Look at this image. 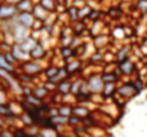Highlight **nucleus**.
<instances>
[{
    "label": "nucleus",
    "mask_w": 147,
    "mask_h": 137,
    "mask_svg": "<svg viewBox=\"0 0 147 137\" xmlns=\"http://www.w3.org/2000/svg\"><path fill=\"white\" fill-rule=\"evenodd\" d=\"M56 92L60 96H66V95H71V80H63L56 85Z\"/></svg>",
    "instance_id": "13"
},
{
    "label": "nucleus",
    "mask_w": 147,
    "mask_h": 137,
    "mask_svg": "<svg viewBox=\"0 0 147 137\" xmlns=\"http://www.w3.org/2000/svg\"><path fill=\"white\" fill-rule=\"evenodd\" d=\"M78 11H79V8L76 7V5H74V4H71V5H68L66 9V16L68 17V20H70L71 23H76L78 20H79V16H78Z\"/></svg>",
    "instance_id": "19"
},
{
    "label": "nucleus",
    "mask_w": 147,
    "mask_h": 137,
    "mask_svg": "<svg viewBox=\"0 0 147 137\" xmlns=\"http://www.w3.org/2000/svg\"><path fill=\"white\" fill-rule=\"evenodd\" d=\"M74 137H78V136H74Z\"/></svg>",
    "instance_id": "44"
},
{
    "label": "nucleus",
    "mask_w": 147,
    "mask_h": 137,
    "mask_svg": "<svg viewBox=\"0 0 147 137\" xmlns=\"http://www.w3.org/2000/svg\"><path fill=\"white\" fill-rule=\"evenodd\" d=\"M72 114L83 120V118L88 117L90 114H91V112H90V109L87 107H84V105H80V104H79V105H72Z\"/></svg>",
    "instance_id": "12"
},
{
    "label": "nucleus",
    "mask_w": 147,
    "mask_h": 137,
    "mask_svg": "<svg viewBox=\"0 0 147 137\" xmlns=\"http://www.w3.org/2000/svg\"><path fill=\"white\" fill-rule=\"evenodd\" d=\"M43 85H44V87L47 88V91L50 92H56V85H58V84H55V83H52V81H48V80H46L44 81V84H43Z\"/></svg>",
    "instance_id": "31"
},
{
    "label": "nucleus",
    "mask_w": 147,
    "mask_h": 137,
    "mask_svg": "<svg viewBox=\"0 0 147 137\" xmlns=\"http://www.w3.org/2000/svg\"><path fill=\"white\" fill-rule=\"evenodd\" d=\"M55 1H56V4H66V0H55Z\"/></svg>",
    "instance_id": "38"
},
{
    "label": "nucleus",
    "mask_w": 147,
    "mask_h": 137,
    "mask_svg": "<svg viewBox=\"0 0 147 137\" xmlns=\"http://www.w3.org/2000/svg\"><path fill=\"white\" fill-rule=\"evenodd\" d=\"M38 44H39L38 40H36V39H34L32 36H30V37L26 39V40H24V41L20 44V47H22V48H23L26 52H28V53H30V52H31V51L34 49L36 45H38Z\"/></svg>",
    "instance_id": "20"
},
{
    "label": "nucleus",
    "mask_w": 147,
    "mask_h": 137,
    "mask_svg": "<svg viewBox=\"0 0 147 137\" xmlns=\"http://www.w3.org/2000/svg\"><path fill=\"white\" fill-rule=\"evenodd\" d=\"M132 85H134V88H135V92H136V95H139L140 92L144 89V81L142 80V77H136L135 80L132 81Z\"/></svg>",
    "instance_id": "27"
},
{
    "label": "nucleus",
    "mask_w": 147,
    "mask_h": 137,
    "mask_svg": "<svg viewBox=\"0 0 147 137\" xmlns=\"http://www.w3.org/2000/svg\"><path fill=\"white\" fill-rule=\"evenodd\" d=\"M36 137H43V136H42V134H40V133H39V134H38V136H36Z\"/></svg>",
    "instance_id": "43"
},
{
    "label": "nucleus",
    "mask_w": 147,
    "mask_h": 137,
    "mask_svg": "<svg viewBox=\"0 0 147 137\" xmlns=\"http://www.w3.org/2000/svg\"><path fill=\"white\" fill-rule=\"evenodd\" d=\"M47 57V51H46V47L39 43L38 45L34 48V49L30 52V59L31 60H35V61H42L44 60Z\"/></svg>",
    "instance_id": "8"
},
{
    "label": "nucleus",
    "mask_w": 147,
    "mask_h": 137,
    "mask_svg": "<svg viewBox=\"0 0 147 137\" xmlns=\"http://www.w3.org/2000/svg\"><path fill=\"white\" fill-rule=\"evenodd\" d=\"M76 1H80V0H72V3H76Z\"/></svg>",
    "instance_id": "42"
},
{
    "label": "nucleus",
    "mask_w": 147,
    "mask_h": 137,
    "mask_svg": "<svg viewBox=\"0 0 147 137\" xmlns=\"http://www.w3.org/2000/svg\"><path fill=\"white\" fill-rule=\"evenodd\" d=\"M82 124V118L76 117V116H70L68 117V125L70 126H74V128H76V126H79Z\"/></svg>",
    "instance_id": "30"
},
{
    "label": "nucleus",
    "mask_w": 147,
    "mask_h": 137,
    "mask_svg": "<svg viewBox=\"0 0 147 137\" xmlns=\"http://www.w3.org/2000/svg\"><path fill=\"white\" fill-rule=\"evenodd\" d=\"M0 69L7 71V72L12 73V75H15V72H16V68L12 64H9V63H8L7 59L4 57L3 53H0Z\"/></svg>",
    "instance_id": "21"
},
{
    "label": "nucleus",
    "mask_w": 147,
    "mask_h": 137,
    "mask_svg": "<svg viewBox=\"0 0 147 137\" xmlns=\"http://www.w3.org/2000/svg\"><path fill=\"white\" fill-rule=\"evenodd\" d=\"M64 67H66L67 71H68L70 75L72 76V75H75V73H78V72H80L82 71V61L79 60V59H74L72 61L67 63Z\"/></svg>",
    "instance_id": "15"
},
{
    "label": "nucleus",
    "mask_w": 147,
    "mask_h": 137,
    "mask_svg": "<svg viewBox=\"0 0 147 137\" xmlns=\"http://www.w3.org/2000/svg\"><path fill=\"white\" fill-rule=\"evenodd\" d=\"M35 3L32 0H22L19 3L16 4V9L18 12H32V8H34Z\"/></svg>",
    "instance_id": "18"
},
{
    "label": "nucleus",
    "mask_w": 147,
    "mask_h": 137,
    "mask_svg": "<svg viewBox=\"0 0 147 137\" xmlns=\"http://www.w3.org/2000/svg\"><path fill=\"white\" fill-rule=\"evenodd\" d=\"M11 52L13 53V56L16 57V60L19 61V63H24V61L27 60H31L30 59V53L26 52V51L20 47V44H13L11 47Z\"/></svg>",
    "instance_id": "9"
},
{
    "label": "nucleus",
    "mask_w": 147,
    "mask_h": 137,
    "mask_svg": "<svg viewBox=\"0 0 147 137\" xmlns=\"http://www.w3.org/2000/svg\"><path fill=\"white\" fill-rule=\"evenodd\" d=\"M116 89H118V85L116 84H105V88H103V92H102V99H110V97H114L116 95Z\"/></svg>",
    "instance_id": "14"
},
{
    "label": "nucleus",
    "mask_w": 147,
    "mask_h": 137,
    "mask_svg": "<svg viewBox=\"0 0 147 137\" xmlns=\"http://www.w3.org/2000/svg\"><path fill=\"white\" fill-rule=\"evenodd\" d=\"M20 68H22L23 73H26V75L31 77H35L36 75H39V73H42L44 71L43 65L40 64V61H35V60L24 61V63L20 64Z\"/></svg>",
    "instance_id": "2"
},
{
    "label": "nucleus",
    "mask_w": 147,
    "mask_h": 137,
    "mask_svg": "<svg viewBox=\"0 0 147 137\" xmlns=\"http://www.w3.org/2000/svg\"><path fill=\"white\" fill-rule=\"evenodd\" d=\"M105 60V55H102L100 52H96V53H94L92 56H91V59H90V61L91 63H99V61Z\"/></svg>",
    "instance_id": "32"
},
{
    "label": "nucleus",
    "mask_w": 147,
    "mask_h": 137,
    "mask_svg": "<svg viewBox=\"0 0 147 137\" xmlns=\"http://www.w3.org/2000/svg\"><path fill=\"white\" fill-rule=\"evenodd\" d=\"M1 48H3V43L0 41V53H1V52H3V51H1Z\"/></svg>",
    "instance_id": "40"
},
{
    "label": "nucleus",
    "mask_w": 147,
    "mask_h": 137,
    "mask_svg": "<svg viewBox=\"0 0 147 137\" xmlns=\"http://www.w3.org/2000/svg\"><path fill=\"white\" fill-rule=\"evenodd\" d=\"M11 33H12V37H13L15 44H22L26 39L30 37V35H31V29H28V28L20 25V24L16 21L15 25H13V28H12Z\"/></svg>",
    "instance_id": "3"
},
{
    "label": "nucleus",
    "mask_w": 147,
    "mask_h": 137,
    "mask_svg": "<svg viewBox=\"0 0 147 137\" xmlns=\"http://www.w3.org/2000/svg\"><path fill=\"white\" fill-rule=\"evenodd\" d=\"M118 68H119L122 76H131V75H134V72L136 71L135 64H134L130 59H126V60L118 63Z\"/></svg>",
    "instance_id": "6"
},
{
    "label": "nucleus",
    "mask_w": 147,
    "mask_h": 137,
    "mask_svg": "<svg viewBox=\"0 0 147 137\" xmlns=\"http://www.w3.org/2000/svg\"><path fill=\"white\" fill-rule=\"evenodd\" d=\"M84 87H86L84 79L83 77H75L74 80H71V95L76 96Z\"/></svg>",
    "instance_id": "10"
},
{
    "label": "nucleus",
    "mask_w": 147,
    "mask_h": 137,
    "mask_svg": "<svg viewBox=\"0 0 147 137\" xmlns=\"http://www.w3.org/2000/svg\"><path fill=\"white\" fill-rule=\"evenodd\" d=\"M39 4L50 13L56 11V1L55 0H39Z\"/></svg>",
    "instance_id": "26"
},
{
    "label": "nucleus",
    "mask_w": 147,
    "mask_h": 137,
    "mask_svg": "<svg viewBox=\"0 0 147 137\" xmlns=\"http://www.w3.org/2000/svg\"><path fill=\"white\" fill-rule=\"evenodd\" d=\"M128 56H130V47H128V45H123L115 53V59L118 60V63H120V61H123V60H126V59H128Z\"/></svg>",
    "instance_id": "24"
},
{
    "label": "nucleus",
    "mask_w": 147,
    "mask_h": 137,
    "mask_svg": "<svg viewBox=\"0 0 147 137\" xmlns=\"http://www.w3.org/2000/svg\"><path fill=\"white\" fill-rule=\"evenodd\" d=\"M59 68L60 67H56V65H48L44 68L43 73H44V76H46V80H52L59 72Z\"/></svg>",
    "instance_id": "22"
},
{
    "label": "nucleus",
    "mask_w": 147,
    "mask_h": 137,
    "mask_svg": "<svg viewBox=\"0 0 147 137\" xmlns=\"http://www.w3.org/2000/svg\"><path fill=\"white\" fill-rule=\"evenodd\" d=\"M19 1H22V0H4V3H7V4H13V5H16V4L19 3Z\"/></svg>",
    "instance_id": "37"
},
{
    "label": "nucleus",
    "mask_w": 147,
    "mask_h": 137,
    "mask_svg": "<svg viewBox=\"0 0 147 137\" xmlns=\"http://www.w3.org/2000/svg\"><path fill=\"white\" fill-rule=\"evenodd\" d=\"M16 19H18V23L20 25H23V27L28 28V29H32V25H34L36 20L34 17V15H32V12H20V13H18Z\"/></svg>",
    "instance_id": "5"
},
{
    "label": "nucleus",
    "mask_w": 147,
    "mask_h": 137,
    "mask_svg": "<svg viewBox=\"0 0 147 137\" xmlns=\"http://www.w3.org/2000/svg\"><path fill=\"white\" fill-rule=\"evenodd\" d=\"M58 110H59V114H60V116H64V117L72 116V105H70V104H64V103L59 104Z\"/></svg>",
    "instance_id": "25"
},
{
    "label": "nucleus",
    "mask_w": 147,
    "mask_h": 137,
    "mask_svg": "<svg viewBox=\"0 0 147 137\" xmlns=\"http://www.w3.org/2000/svg\"><path fill=\"white\" fill-rule=\"evenodd\" d=\"M116 95L122 96V97H126V99H131L136 95L135 88L132 85V83H123L120 87H118L116 89Z\"/></svg>",
    "instance_id": "7"
},
{
    "label": "nucleus",
    "mask_w": 147,
    "mask_h": 137,
    "mask_svg": "<svg viewBox=\"0 0 147 137\" xmlns=\"http://www.w3.org/2000/svg\"><path fill=\"white\" fill-rule=\"evenodd\" d=\"M136 8L143 12H147V0H138L136 1Z\"/></svg>",
    "instance_id": "33"
},
{
    "label": "nucleus",
    "mask_w": 147,
    "mask_h": 137,
    "mask_svg": "<svg viewBox=\"0 0 147 137\" xmlns=\"http://www.w3.org/2000/svg\"><path fill=\"white\" fill-rule=\"evenodd\" d=\"M32 15H34V17H35L36 20H42V21H44V20L48 17L50 12H47L46 9L38 3V4L34 5V8H32Z\"/></svg>",
    "instance_id": "11"
},
{
    "label": "nucleus",
    "mask_w": 147,
    "mask_h": 137,
    "mask_svg": "<svg viewBox=\"0 0 147 137\" xmlns=\"http://www.w3.org/2000/svg\"><path fill=\"white\" fill-rule=\"evenodd\" d=\"M0 104H7V93L3 89H0Z\"/></svg>",
    "instance_id": "35"
},
{
    "label": "nucleus",
    "mask_w": 147,
    "mask_h": 137,
    "mask_svg": "<svg viewBox=\"0 0 147 137\" xmlns=\"http://www.w3.org/2000/svg\"><path fill=\"white\" fill-rule=\"evenodd\" d=\"M3 125H4V120H3V117H1V116H0V126H1V128H3Z\"/></svg>",
    "instance_id": "39"
},
{
    "label": "nucleus",
    "mask_w": 147,
    "mask_h": 137,
    "mask_svg": "<svg viewBox=\"0 0 147 137\" xmlns=\"http://www.w3.org/2000/svg\"><path fill=\"white\" fill-rule=\"evenodd\" d=\"M1 133H3V128L0 126V136H1Z\"/></svg>",
    "instance_id": "41"
},
{
    "label": "nucleus",
    "mask_w": 147,
    "mask_h": 137,
    "mask_svg": "<svg viewBox=\"0 0 147 137\" xmlns=\"http://www.w3.org/2000/svg\"><path fill=\"white\" fill-rule=\"evenodd\" d=\"M18 13L19 12L16 9V5H13V4H7V3L0 4V21L15 19Z\"/></svg>",
    "instance_id": "4"
},
{
    "label": "nucleus",
    "mask_w": 147,
    "mask_h": 137,
    "mask_svg": "<svg viewBox=\"0 0 147 137\" xmlns=\"http://www.w3.org/2000/svg\"><path fill=\"white\" fill-rule=\"evenodd\" d=\"M92 12V8H91V5L90 4L86 3L84 5H82V7H79V11H78V16H79V20H86L88 19L90 13Z\"/></svg>",
    "instance_id": "23"
},
{
    "label": "nucleus",
    "mask_w": 147,
    "mask_h": 137,
    "mask_svg": "<svg viewBox=\"0 0 147 137\" xmlns=\"http://www.w3.org/2000/svg\"><path fill=\"white\" fill-rule=\"evenodd\" d=\"M32 95L44 101L47 96L50 95V92L47 91V88L44 87V85H35V87L32 88Z\"/></svg>",
    "instance_id": "17"
},
{
    "label": "nucleus",
    "mask_w": 147,
    "mask_h": 137,
    "mask_svg": "<svg viewBox=\"0 0 147 137\" xmlns=\"http://www.w3.org/2000/svg\"><path fill=\"white\" fill-rule=\"evenodd\" d=\"M99 17H100V12L96 11V9H92V12H91L88 16V19H91L94 23H95V21H99Z\"/></svg>",
    "instance_id": "34"
},
{
    "label": "nucleus",
    "mask_w": 147,
    "mask_h": 137,
    "mask_svg": "<svg viewBox=\"0 0 147 137\" xmlns=\"http://www.w3.org/2000/svg\"><path fill=\"white\" fill-rule=\"evenodd\" d=\"M0 137H13V130H5L3 129V133H1V136Z\"/></svg>",
    "instance_id": "36"
},
{
    "label": "nucleus",
    "mask_w": 147,
    "mask_h": 137,
    "mask_svg": "<svg viewBox=\"0 0 147 137\" xmlns=\"http://www.w3.org/2000/svg\"><path fill=\"white\" fill-rule=\"evenodd\" d=\"M86 88L92 95H102L103 88H105V83L102 80L100 73H91V75H88V77L86 79Z\"/></svg>",
    "instance_id": "1"
},
{
    "label": "nucleus",
    "mask_w": 147,
    "mask_h": 137,
    "mask_svg": "<svg viewBox=\"0 0 147 137\" xmlns=\"http://www.w3.org/2000/svg\"><path fill=\"white\" fill-rule=\"evenodd\" d=\"M1 53L4 55V57L7 59V61L9 63V64H12L13 67H15V64H18L19 61L16 60V57L13 56V53H12L11 51H4V52H1Z\"/></svg>",
    "instance_id": "29"
},
{
    "label": "nucleus",
    "mask_w": 147,
    "mask_h": 137,
    "mask_svg": "<svg viewBox=\"0 0 147 137\" xmlns=\"http://www.w3.org/2000/svg\"><path fill=\"white\" fill-rule=\"evenodd\" d=\"M102 80L105 84H118L120 80V77L116 75L114 71L112 72H102Z\"/></svg>",
    "instance_id": "16"
},
{
    "label": "nucleus",
    "mask_w": 147,
    "mask_h": 137,
    "mask_svg": "<svg viewBox=\"0 0 147 137\" xmlns=\"http://www.w3.org/2000/svg\"><path fill=\"white\" fill-rule=\"evenodd\" d=\"M39 133L42 134L43 137H59V132L56 129H48V128H44V129H40Z\"/></svg>",
    "instance_id": "28"
}]
</instances>
